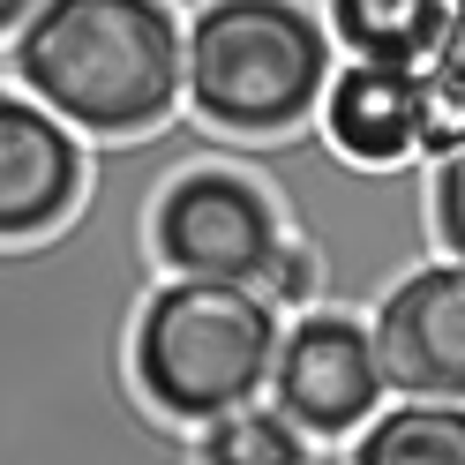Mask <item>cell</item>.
Wrapping results in <instances>:
<instances>
[{
  "instance_id": "6da1fadb",
  "label": "cell",
  "mask_w": 465,
  "mask_h": 465,
  "mask_svg": "<svg viewBox=\"0 0 465 465\" xmlns=\"http://www.w3.org/2000/svg\"><path fill=\"white\" fill-rule=\"evenodd\" d=\"M15 83L91 135H143L188 98V31L165 0H38Z\"/></svg>"
},
{
  "instance_id": "7a4b0ae2",
  "label": "cell",
  "mask_w": 465,
  "mask_h": 465,
  "mask_svg": "<svg viewBox=\"0 0 465 465\" xmlns=\"http://www.w3.org/2000/svg\"><path fill=\"white\" fill-rule=\"evenodd\" d=\"M278 361V301L232 278H173L143 301L135 323V383L173 420H218L271 383Z\"/></svg>"
},
{
  "instance_id": "3957f363",
  "label": "cell",
  "mask_w": 465,
  "mask_h": 465,
  "mask_svg": "<svg viewBox=\"0 0 465 465\" xmlns=\"http://www.w3.org/2000/svg\"><path fill=\"white\" fill-rule=\"evenodd\" d=\"M331 91V31L293 0H211L188 23V98L225 135H285Z\"/></svg>"
},
{
  "instance_id": "277c9868",
  "label": "cell",
  "mask_w": 465,
  "mask_h": 465,
  "mask_svg": "<svg viewBox=\"0 0 465 465\" xmlns=\"http://www.w3.org/2000/svg\"><path fill=\"white\" fill-rule=\"evenodd\" d=\"M271 405L308 443H345L353 428H368L375 405H383V361H375L368 323H353V315H301L278 338Z\"/></svg>"
},
{
  "instance_id": "5b68a950",
  "label": "cell",
  "mask_w": 465,
  "mask_h": 465,
  "mask_svg": "<svg viewBox=\"0 0 465 465\" xmlns=\"http://www.w3.org/2000/svg\"><path fill=\"white\" fill-rule=\"evenodd\" d=\"M151 241L181 278L263 285L285 232H278V211L255 181H241V173H181L151 218Z\"/></svg>"
},
{
  "instance_id": "8992f818",
  "label": "cell",
  "mask_w": 465,
  "mask_h": 465,
  "mask_svg": "<svg viewBox=\"0 0 465 465\" xmlns=\"http://www.w3.org/2000/svg\"><path fill=\"white\" fill-rule=\"evenodd\" d=\"M368 338L383 361V391L465 405V263L443 255V263L405 271L375 308Z\"/></svg>"
},
{
  "instance_id": "52a82bcc",
  "label": "cell",
  "mask_w": 465,
  "mask_h": 465,
  "mask_svg": "<svg viewBox=\"0 0 465 465\" xmlns=\"http://www.w3.org/2000/svg\"><path fill=\"white\" fill-rule=\"evenodd\" d=\"M83 188V151L68 121L38 98H0V241H31L61 225Z\"/></svg>"
},
{
  "instance_id": "ba28073f",
  "label": "cell",
  "mask_w": 465,
  "mask_h": 465,
  "mask_svg": "<svg viewBox=\"0 0 465 465\" xmlns=\"http://www.w3.org/2000/svg\"><path fill=\"white\" fill-rule=\"evenodd\" d=\"M420 105H428L420 68L353 61L323 91V128L353 165H398V158H420Z\"/></svg>"
},
{
  "instance_id": "9c48e42d",
  "label": "cell",
  "mask_w": 465,
  "mask_h": 465,
  "mask_svg": "<svg viewBox=\"0 0 465 465\" xmlns=\"http://www.w3.org/2000/svg\"><path fill=\"white\" fill-rule=\"evenodd\" d=\"M450 0H331V38L353 61H405L420 68L435 61Z\"/></svg>"
},
{
  "instance_id": "30bf717a",
  "label": "cell",
  "mask_w": 465,
  "mask_h": 465,
  "mask_svg": "<svg viewBox=\"0 0 465 465\" xmlns=\"http://www.w3.org/2000/svg\"><path fill=\"white\" fill-rule=\"evenodd\" d=\"M353 458L361 465H465V405H450V398H405L398 413L361 428Z\"/></svg>"
},
{
  "instance_id": "8fae6325",
  "label": "cell",
  "mask_w": 465,
  "mask_h": 465,
  "mask_svg": "<svg viewBox=\"0 0 465 465\" xmlns=\"http://www.w3.org/2000/svg\"><path fill=\"white\" fill-rule=\"evenodd\" d=\"M308 435L293 428L271 405H225L218 420H203V443H195V458H211V465H293V458H308L301 450Z\"/></svg>"
},
{
  "instance_id": "7c38bea8",
  "label": "cell",
  "mask_w": 465,
  "mask_h": 465,
  "mask_svg": "<svg viewBox=\"0 0 465 465\" xmlns=\"http://www.w3.org/2000/svg\"><path fill=\"white\" fill-rule=\"evenodd\" d=\"M428 203H435V241H443V255H458V263H465V143L435 158Z\"/></svg>"
},
{
  "instance_id": "4fadbf2b",
  "label": "cell",
  "mask_w": 465,
  "mask_h": 465,
  "mask_svg": "<svg viewBox=\"0 0 465 465\" xmlns=\"http://www.w3.org/2000/svg\"><path fill=\"white\" fill-rule=\"evenodd\" d=\"M465 143V91L428 68V105H420V158H443Z\"/></svg>"
},
{
  "instance_id": "5bb4252c",
  "label": "cell",
  "mask_w": 465,
  "mask_h": 465,
  "mask_svg": "<svg viewBox=\"0 0 465 465\" xmlns=\"http://www.w3.org/2000/svg\"><path fill=\"white\" fill-rule=\"evenodd\" d=\"M315 285H323V263H315V248L278 241L271 271H263V293H271L278 308H308V301H315Z\"/></svg>"
},
{
  "instance_id": "9a60e30c",
  "label": "cell",
  "mask_w": 465,
  "mask_h": 465,
  "mask_svg": "<svg viewBox=\"0 0 465 465\" xmlns=\"http://www.w3.org/2000/svg\"><path fill=\"white\" fill-rule=\"evenodd\" d=\"M435 75H450L458 91H465V0H450V15H443V38H435Z\"/></svg>"
},
{
  "instance_id": "2e32d148",
  "label": "cell",
  "mask_w": 465,
  "mask_h": 465,
  "mask_svg": "<svg viewBox=\"0 0 465 465\" xmlns=\"http://www.w3.org/2000/svg\"><path fill=\"white\" fill-rule=\"evenodd\" d=\"M31 8H38V0H0V31H23V23H31Z\"/></svg>"
}]
</instances>
